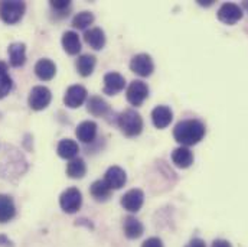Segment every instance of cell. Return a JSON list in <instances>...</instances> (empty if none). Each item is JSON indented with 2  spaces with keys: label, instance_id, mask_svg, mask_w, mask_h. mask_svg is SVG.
<instances>
[{
  "label": "cell",
  "instance_id": "cell-6",
  "mask_svg": "<svg viewBox=\"0 0 248 247\" xmlns=\"http://www.w3.org/2000/svg\"><path fill=\"white\" fill-rule=\"evenodd\" d=\"M127 101L134 106V107H139L144 103V100L149 97V87L144 81L141 80H134L130 82L128 88H127Z\"/></svg>",
  "mask_w": 248,
  "mask_h": 247
},
{
  "label": "cell",
  "instance_id": "cell-27",
  "mask_svg": "<svg viewBox=\"0 0 248 247\" xmlns=\"http://www.w3.org/2000/svg\"><path fill=\"white\" fill-rule=\"evenodd\" d=\"M90 192L97 201H107L111 195V188L106 184L104 180H98V181L93 182Z\"/></svg>",
  "mask_w": 248,
  "mask_h": 247
},
{
  "label": "cell",
  "instance_id": "cell-19",
  "mask_svg": "<svg viewBox=\"0 0 248 247\" xmlns=\"http://www.w3.org/2000/svg\"><path fill=\"white\" fill-rule=\"evenodd\" d=\"M62 47L66 54L69 55H77L81 51V41L77 32L74 31H66L62 35Z\"/></svg>",
  "mask_w": 248,
  "mask_h": 247
},
{
  "label": "cell",
  "instance_id": "cell-22",
  "mask_svg": "<svg viewBox=\"0 0 248 247\" xmlns=\"http://www.w3.org/2000/svg\"><path fill=\"white\" fill-rule=\"evenodd\" d=\"M57 152L60 155V158L62 159H75L78 156V152H79V146L75 140L72 139H62L61 142L58 143V148H57Z\"/></svg>",
  "mask_w": 248,
  "mask_h": 247
},
{
  "label": "cell",
  "instance_id": "cell-30",
  "mask_svg": "<svg viewBox=\"0 0 248 247\" xmlns=\"http://www.w3.org/2000/svg\"><path fill=\"white\" fill-rule=\"evenodd\" d=\"M51 6L55 10H65L66 7H69V1L68 0H51Z\"/></svg>",
  "mask_w": 248,
  "mask_h": 247
},
{
  "label": "cell",
  "instance_id": "cell-15",
  "mask_svg": "<svg viewBox=\"0 0 248 247\" xmlns=\"http://www.w3.org/2000/svg\"><path fill=\"white\" fill-rule=\"evenodd\" d=\"M35 74L39 80L49 81L57 74V65H55V62L48 60V58H42L35 64Z\"/></svg>",
  "mask_w": 248,
  "mask_h": 247
},
{
  "label": "cell",
  "instance_id": "cell-18",
  "mask_svg": "<svg viewBox=\"0 0 248 247\" xmlns=\"http://www.w3.org/2000/svg\"><path fill=\"white\" fill-rule=\"evenodd\" d=\"M123 230H124L125 237H127V239H131V240L141 237V236H143V233H144V227H143V224H141L136 217H133V215H128V217H125V218H124Z\"/></svg>",
  "mask_w": 248,
  "mask_h": 247
},
{
  "label": "cell",
  "instance_id": "cell-28",
  "mask_svg": "<svg viewBox=\"0 0 248 247\" xmlns=\"http://www.w3.org/2000/svg\"><path fill=\"white\" fill-rule=\"evenodd\" d=\"M94 22V15L91 12H79L72 19V26L77 29H87Z\"/></svg>",
  "mask_w": 248,
  "mask_h": 247
},
{
  "label": "cell",
  "instance_id": "cell-23",
  "mask_svg": "<svg viewBox=\"0 0 248 247\" xmlns=\"http://www.w3.org/2000/svg\"><path fill=\"white\" fill-rule=\"evenodd\" d=\"M87 109H88V112H90L93 116H95V117H103V116H106V115L108 113L110 106H108V103H107L104 99H101V97H98V96H93V97H90V100L87 101Z\"/></svg>",
  "mask_w": 248,
  "mask_h": 247
},
{
  "label": "cell",
  "instance_id": "cell-29",
  "mask_svg": "<svg viewBox=\"0 0 248 247\" xmlns=\"http://www.w3.org/2000/svg\"><path fill=\"white\" fill-rule=\"evenodd\" d=\"M141 247H165L163 246V242L159 239V237H150L147 240L143 242Z\"/></svg>",
  "mask_w": 248,
  "mask_h": 247
},
{
  "label": "cell",
  "instance_id": "cell-13",
  "mask_svg": "<svg viewBox=\"0 0 248 247\" xmlns=\"http://www.w3.org/2000/svg\"><path fill=\"white\" fill-rule=\"evenodd\" d=\"M173 120V112L168 106H157L152 112V122L157 129H166Z\"/></svg>",
  "mask_w": 248,
  "mask_h": 247
},
{
  "label": "cell",
  "instance_id": "cell-3",
  "mask_svg": "<svg viewBox=\"0 0 248 247\" xmlns=\"http://www.w3.org/2000/svg\"><path fill=\"white\" fill-rule=\"evenodd\" d=\"M26 10V4L19 0H3L0 1V19L7 23V25H15L17 23Z\"/></svg>",
  "mask_w": 248,
  "mask_h": 247
},
{
  "label": "cell",
  "instance_id": "cell-32",
  "mask_svg": "<svg viewBox=\"0 0 248 247\" xmlns=\"http://www.w3.org/2000/svg\"><path fill=\"white\" fill-rule=\"evenodd\" d=\"M211 247H232V246H231V243H230V242L222 240V239H218V240H214V243H212V246Z\"/></svg>",
  "mask_w": 248,
  "mask_h": 247
},
{
  "label": "cell",
  "instance_id": "cell-26",
  "mask_svg": "<svg viewBox=\"0 0 248 247\" xmlns=\"http://www.w3.org/2000/svg\"><path fill=\"white\" fill-rule=\"evenodd\" d=\"M87 174V165L84 162V159L81 158H75L72 161H69V164L66 165V175L72 180H79Z\"/></svg>",
  "mask_w": 248,
  "mask_h": 247
},
{
  "label": "cell",
  "instance_id": "cell-7",
  "mask_svg": "<svg viewBox=\"0 0 248 247\" xmlns=\"http://www.w3.org/2000/svg\"><path fill=\"white\" fill-rule=\"evenodd\" d=\"M130 69L140 77H149L155 71V64L150 55L137 54L130 61Z\"/></svg>",
  "mask_w": 248,
  "mask_h": 247
},
{
  "label": "cell",
  "instance_id": "cell-14",
  "mask_svg": "<svg viewBox=\"0 0 248 247\" xmlns=\"http://www.w3.org/2000/svg\"><path fill=\"white\" fill-rule=\"evenodd\" d=\"M7 54H9V62L12 66L15 68L23 66L26 62V45L23 42H13L9 45Z\"/></svg>",
  "mask_w": 248,
  "mask_h": 247
},
{
  "label": "cell",
  "instance_id": "cell-10",
  "mask_svg": "<svg viewBox=\"0 0 248 247\" xmlns=\"http://www.w3.org/2000/svg\"><path fill=\"white\" fill-rule=\"evenodd\" d=\"M143 202H144V194L139 188L127 191L122 197V205H123L124 210H127L128 213L140 211V208L143 207Z\"/></svg>",
  "mask_w": 248,
  "mask_h": 247
},
{
  "label": "cell",
  "instance_id": "cell-5",
  "mask_svg": "<svg viewBox=\"0 0 248 247\" xmlns=\"http://www.w3.org/2000/svg\"><path fill=\"white\" fill-rule=\"evenodd\" d=\"M60 205L61 208L68 213V214H74L77 213L81 205H82V194L78 188H68L65 189L60 197Z\"/></svg>",
  "mask_w": 248,
  "mask_h": 247
},
{
  "label": "cell",
  "instance_id": "cell-11",
  "mask_svg": "<svg viewBox=\"0 0 248 247\" xmlns=\"http://www.w3.org/2000/svg\"><path fill=\"white\" fill-rule=\"evenodd\" d=\"M125 87V78L119 72H107L104 75V93L108 96H116L123 91Z\"/></svg>",
  "mask_w": 248,
  "mask_h": 247
},
{
  "label": "cell",
  "instance_id": "cell-21",
  "mask_svg": "<svg viewBox=\"0 0 248 247\" xmlns=\"http://www.w3.org/2000/svg\"><path fill=\"white\" fill-rule=\"evenodd\" d=\"M16 215V207L12 197L0 194V224L10 221Z\"/></svg>",
  "mask_w": 248,
  "mask_h": 247
},
{
  "label": "cell",
  "instance_id": "cell-31",
  "mask_svg": "<svg viewBox=\"0 0 248 247\" xmlns=\"http://www.w3.org/2000/svg\"><path fill=\"white\" fill-rule=\"evenodd\" d=\"M186 247H206V245H205V242L201 240V239H193V240H190V242L187 243V246Z\"/></svg>",
  "mask_w": 248,
  "mask_h": 247
},
{
  "label": "cell",
  "instance_id": "cell-16",
  "mask_svg": "<svg viewBox=\"0 0 248 247\" xmlns=\"http://www.w3.org/2000/svg\"><path fill=\"white\" fill-rule=\"evenodd\" d=\"M97 129H98V126L95 122L85 120V122L78 124L75 134H77L78 140H81L82 143H91L97 136Z\"/></svg>",
  "mask_w": 248,
  "mask_h": 247
},
{
  "label": "cell",
  "instance_id": "cell-1",
  "mask_svg": "<svg viewBox=\"0 0 248 247\" xmlns=\"http://www.w3.org/2000/svg\"><path fill=\"white\" fill-rule=\"evenodd\" d=\"M205 124L196 119H187V120H182L175 126L173 130V136L175 140L178 143H181L182 146H193L196 143H199L203 136H205Z\"/></svg>",
  "mask_w": 248,
  "mask_h": 247
},
{
  "label": "cell",
  "instance_id": "cell-17",
  "mask_svg": "<svg viewBox=\"0 0 248 247\" xmlns=\"http://www.w3.org/2000/svg\"><path fill=\"white\" fill-rule=\"evenodd\" d=\"M85 42L95 51H100L106 45V33L101 28H91L84 33Z\"/></svg>",
  "mask_w": 248,
  "mask_h": 247
},
{
  "label": "cell",
  "instance_id": "cell-9",
  "mask_svg": "<svg viewBox=\"0 0 248 247\" xmlns=\"http://www.w3.org/2000/svg\"><path fill=\"white\" fill-rule=\"evenodd\" d=\"M87 96H88V93H87L85 87H82L79 84L71 85L63 96V103L69 109H77L84 104V101L87 100Z\"/></svg>",
  "mask_w": 248,
  "mask_h": 247
},
{
  "label": "cell",
  "instance_id": "cell-24",
  "mask_svg": "<svg viewBox=\"0 0 248 247\" xmlns=\"http://www.w3.org/2000/svg\"><path fill=\"white\" fill-rule=\"evenodd\" d=\"M13 88L12 77L9 75V66L7 64L0 61V99H4Z\"/></svg>",
  "mask_w": 248,
  "mask_h": 247
},
{
  "label": "cell",
  "instance_id": "cell-25",
  "mask_svg": "<svg viewBox=\"0 0 248 247\" xmlns=\"http://www.w3.org/2000/svg\"><path fill=\"white\" fill-rule=\"evenodd\" d=\"M95 64H97V60H95L94 55L84 54V55L78 57V60H77V69H78L79 75L88 77V75L93 74V71L95 68Z\"/></svg>",
  "mask_w": 248,
  "mask_h": 247
},
{
  "label": "cell",
  "instance_id": "cell-2",
  "mask_svg": "<svg viewBox=\"0 0 248 247\" xmlns=\"http://www.w3.org/2000/svg\"><path fill=\"white\" fill-rule=\"evenodd\" d=\"M117 123H119V127L122 129V132L128 137L139 136L143 130V119L133 109H127L123 113H120Z\"/></svg>",
  "mask_w": 248,
  "mask_h": 247
},
{
  "label": "cell",
  "instance_id": "cell-4",
  "mask_svg": "<svg viewBox=\"0 0 248 247\" xmlns=\"http://www.w3.org/2000/svg\"><path fill=\"white\" fill-rule=\"evenodd\" d=\"M52 100V93L48 87L45 85H36L31 90L29 93V99H28V103H29V107L32 110H44L49 106Z\"/></svg>",
  "mask_w": 248,
  "mask_h": 247
},
{
  "label": "cell",
  "instance_id": "cell-33",
  "mask_svg": "<svg viewBox=\"0 0 248 247\" xmlns=\"http://www.w3.org/2000/svg\"><path fill=\"white\" fill-rule=\"evenodd\" d=\"M0 246L1 247H12V242L4 236V234H1L0 236Z\"/></svg>",
  "mask_w": 248,
  "mask_h": 247
},
{
  "label": "cell",
  "instance_id": "cell-12",
  "mask_svg": "<svg viewBox=\"0 0 248 247\" xmlns=\"http://www.w3.org/2000/svg\"><path fill=\"white\" fill-rule=\"evenodd\" d=\"M104 181L106 184L113 189H120L123 188L124 184L127 182V175L124 172L123 168L120 166H110L104 175Z\"/></svg>",
  "mask_w": 248,
  "mask_h": 247
},
{
  "label": "cell",
  "instance_id": "cell-34",
  "mask_svg": "<svg viewBox=\"0 0 248 247\" xmlns=\"http://www.w3.org/2000/svg\"><path fill=\"white\" fill-rule=\"evenodd\" d=\"M241 9H244V10H247L248 12V1H244V3H243V7H241Z\"/></svg>",
  "mask_w": 248,
  "mask_h": 247
},
{
  "label": "cell",
  "instance_id": "cell-8",
  "mask_svg": "<svg viewBox=\"0 0 248 247\" xmlns=\"http://www.w3.org/2000/svg\"><path fill=\"white\" fill-rule=\"evenodd\" d=\"M218 19L225 25H235L243 19V9L235 3H224L217 13Z\"/></svg>",
  "mask_w": 248,
  "mask_h": 247
},
{
  "label": "cell",
  "instance_id": "cell-20",
  "mask_svg": "<svg viewBox=\"0 0 248 247\" xmlns=\"http://www.w3.org/2000/svg\"><path fill=\"white\" fill-rule=\"evenodd\" d=\"M172 161L178 168L186 169L193 164V153L190 152L189 148L185 146H179L172 152Z\"/></svg>",
  "mask_w": 248,
  "mask_h": 247
}]
</instances>
